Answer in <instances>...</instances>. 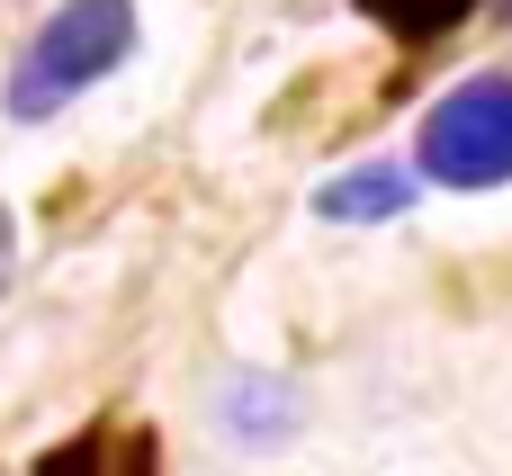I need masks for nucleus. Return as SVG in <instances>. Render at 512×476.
<instances>
[{"label":"nucleus","mask_w":512,"mask_h":476,"mask_svg":"<svg viewBox=\"0 0 512 476\" xmlns=\"http://www.w3.org/2000/svg\"><path fill=\"white\" fill-rule=\"evenodd\" d=\"M297 387L288 378H270V369H234L225 387H216V423L243 441V450H279L288 432H297Z\"/></svg>","instance_id":"obj_3"},{"label":"nucleus","mask_w":512,"mask_h":476,"mask_svg":"<svg viewBox=\"0 0 512 476\" xmlns=\"http://www.w3.org/2000/svg\"><path fill=\"white\" fill-rule=\"evenodd\" d=\"M360 9H369V18H378L387 36L423 45V36H450V27H459V18H468L477 0H360Z\"/></svg>","instance_id":"obj_6"},{"label":"nucleus","mask_w":512,"mask_h":476,"mask_svg":"<svg viewBox=\"0 0 512 476\" xmlns=\"http://www.w3.org/2000/svg\"><path fill=\"white\" fill-rule=\"evenodd\" d=\"M414 162L441 189H495V180H512V72H468L450 99H432V117L414 135Z\"/></svg>","instance_id":"obj_2"},{"label":"nucleus","mask_w":512,"mask_h":476,"mask_svg":"<svg viewBox=\"0 0 512 476\" xmlns=\"http://www.w3.org/2000/svg\"><path fill=\"white\" fill-rule=\"evenodd\" d=\"M126 54H135V0H63V9L27 36V54H18V72H9V117H18V126L54 117L72 90H90L99 72H117Z\"/></svg>","instance_id":"obj_1"},{"label":"nucleus","mask_w":512,"mask_h":476,"mask_svg":"<svg viewBox=\"0 0 512 476\" xmlns=\"http://www.w3.org/2000/svg\"><path fill=\"white\" fill-rule=\"evenodd\" d=\"M36 476H153V432H81L45 450Z\"/></svg>","instance_id":"obj_5"},{"label":"nucleus","mask_w":512,"mask_h":476,"mask_svg":"<svg viewBox=\"0 0 512 476\" xmlns=\"http://www.w3.org/2000/svg\"><path fill=\"white\" fill-rule=\"evenodd\" d=\"M9 252H18V234H9V207H0V279H9Z\"/></svg>","instance_id":"obj_7"},{"label":"nucleus","mask_w":512,"mask_h":476,"mask_svg":"<svg viewBox=\"0 0 512 476\" xmlns=\"http://www.w3.org/2000/svg\"><path fill=\"white\" fill-rule=\"evenodd\" d=\"M405 207H414V171H396V162H360V171H342V180L315 189L324 225H387Z\"/></svg>","instance_id":"obj_4"}]
</instances>
